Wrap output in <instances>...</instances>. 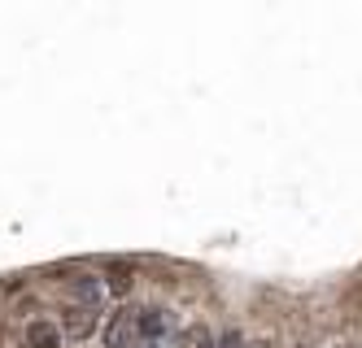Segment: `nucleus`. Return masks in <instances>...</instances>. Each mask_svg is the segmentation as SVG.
<instances>
[{"mask_svg":"<svg viewBox=\"0 0 362 348\" xmlns=\"http://www.w3.org/2000/svg\"><path fill=\"white\" fill-rule=\"evenodd\" d=\"M105 348H140V331H136V305H118L105 323Z\"/></svg>","mask_w":362,"mask_h":348,"instance_id":"nucleus-1","label":"nucleus"},{"mask_svg":"<svg viewBox=\"0 0 362 348\" xmlns=\"http://www.w3.org/2000/svg\"><path fill=\"white\" fill-rule=\"evenodd\" d=\"M66 292L74 296V305H105V283L88 270H70L66 275Z\"/></svg>","mask_w":362,"mask_h":348,"instance_id":"nucleus-2","label":"nucleus"},{"mask_svg":"<svg viewBox=\"0 0 362 348\" xmlns=\"http://www.w3.org/2000/svg\"><path fill=\"white\" fill-rule=\"evenodd\" d=\"M96 318H100V305H70L62 313V331L66 340H88L96 331Z\"/></svg>","mask_w":362,"mask_h":348,"instance_id":"nucleus-3","label":"nucleus"},{"mask_svg":"<svg viewBox=\"0 0 362 348\" xmlns=\"http://www.w3.org/2000/svg\"><path fill=\"white\" fill-rule=\"evenodd\" d=\"M22 340H27V348H62L66 331H62V323H48V318H35V323H27Z\"/></svg>","mask_w":362,"mask_h":348,"instance_id":"nucleus-4","label":"nucleus"},{"mask_svg":"<svg viewBox=\"0 0 362 348\" xmlns=\"http://www.w3.org/2000/svg\"><path fill=\"white\" fill-rule=\"evenodd\" d=\"M110 287L118 292V296H122L127 287H132V279H127V265H122V261H114V265H110Z\"/></svg>","mask_w":362,"mask_h":348,"instance_id":"nucleus-5","label":"nucleus"},{"mask_svg":"<svg viewBox=\"0 0 362 348\" xmlns=\"http://www.w3.org/2000/svg\"><path fill=\"white\" fill-rule=\"evenodd\" d=\"M214 348H253V344H249V340H245V331H223V335H218V344H214Z\"/></svg>","mask_w":362,"mask_h":348,"instance_id":"nucleus-6","label":"nucleus"}]
</instances>
